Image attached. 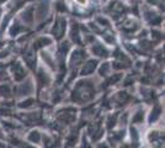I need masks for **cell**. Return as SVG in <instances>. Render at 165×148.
<instances>
[{
	"mask_svg": "<svg viewBox=\"0 0 165 148\" xmlns=\"http://www.w3.org/2000/svg\"><path fill=\"white\" fill-rule=\"evenodd\" d=\"M77 3H79L80 5H86V3H88V0H75Z\"/></svg>",
	"mask_w": 165,
	"mask_h": 148,
	"instance_id": "1",
	"label": "cell"
}]
</instances>
